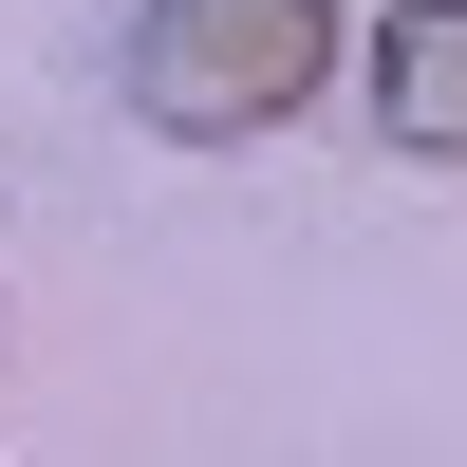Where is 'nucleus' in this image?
Here are the masks:
<instances>
[{"mask_svg": "<svg viewBox=\"0 0 467 467\" xmlns=\"http://www.w3.org/2000/svg\"><path fill=\"white\" fill-rule=\"evenodd\" d=\"M337 75V0H150L131 19V112L187 150H244L281 112H318Z\"/></svg>", "mask_w": 467, "mask_h": 467, "instance_id": "1", "label": "nucleus"}, {"mask_svg": "<svg viewBox=\"0 0 467 467\" xmlns=\"http://www.w3.org/2000/svg\"><path fill=\"white\" fill-rule=\"evenodd\" d=\"M374 131L411 169H467V0H393L374 19Z\"/></svg>", "mask_w": 467, "mask_h": 467, "instance_id": "2", "label": "nucleus"}]
</instances>
